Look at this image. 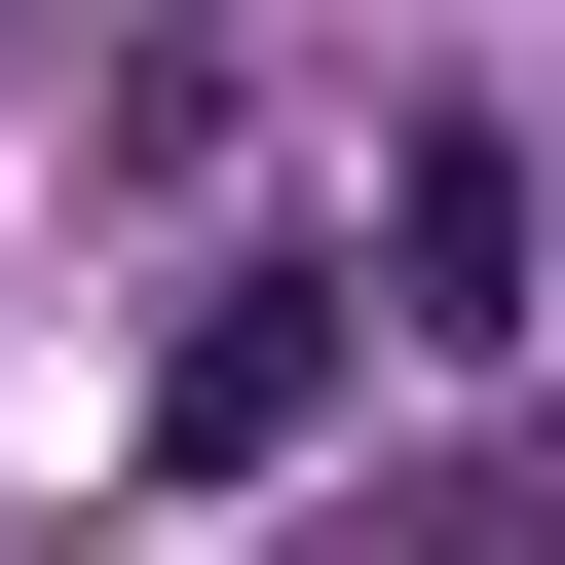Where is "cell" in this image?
Listing matches in <instances>:
<instances>
[{
	"mask_svg": "<svg viewBox=\"0 0 565 565\" xmlns=\"http://www.w3.org/2000/svg\"><path fill=\"white\" fill-rule=\"evenodd\" d=\"M340 340H377V264H226V302L151 340V452H302V415H340Z\"/></svg>",
	"mask_w": 565,
	"mask_h": 565,
	"instance_id": "6da1fadb",
	"label": "cell"
},
{
	"mask_svg": "<svg viewBox=\"0 0 565 565\" xmlns=\"http://www.w3.org/2000/svg\"><path fill=\"white\" fill-rule=\"evenodd\" d=\"M377 302H415V340H490V302H527V151H490V114H415V151H377Z\"/></svg>",
	"mask_w": 565,
	"mask_h": 565,
	"instance_id": "7a4b0ae2",
	"label": "cell"
}]
</instances>
